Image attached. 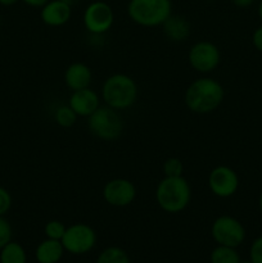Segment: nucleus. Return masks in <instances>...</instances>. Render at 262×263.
Listing matches in <instances>:
<instances>
[{
  "instance_id": "1",
  "label": "nucleus",
  "mask_w": 262,
  "mask_h": 263,
  "mask_svg": "<svg viewBox=\"0 0 262 263\" xmlns=\"http://www.w3.org/2000/svg\"><path fill=\"white\" fill-rule=\"evenodd\" d=\"M225 99L222 84L212 77H199L186 87L185 105L195 115H210L215 112Z\"/></svg>"
},
{
  "instance_id": "2",
  "label": "nucleus",
  "mask_w": 262,
  "mask_h": 263,
  "mask_svg": "<svg viewBox=\"0 0 262 263\" xmlns=\"http://www.w3.org/2000/svg\"><path fill=\"white\" fill-rule=\"evenodd\" d=\"M192 187L184 176L164 177L156 187V202L163 212L176 215L188 208Z\"/></svg>"
},
{
  "instance_id": "3",
  "label": "nucleus",
  "mask_w": 262,
  "mask_h": 263,
  "mask_svg": "<svg viewBox=\"0 0 262 263\" xmlns=\"http://www.w3.org/2000/svg\"><path fill=\"white\" fill-rule=\"evenodd\" d=\"M138 84L125 73H113L105 79L102 86V100L113 109L125 110L133 107L138 100Z\"/></svg>"
},
{
  "instance_id": "4",
  "label": "nucleus",
  "mask_w": 262,
  "mask_h": 263,
  "mask_svg": "<svg viewBox=\"0 0 262 263\" xmlns=\"http://www.w3.org/2000/svg\"><path fill=\"white\" fill-rule=\"evenodd\" d=\"M172 14L171 0H130L127 15L141 27H158Z\"/></svg>"
},
{
  "instance_id": "5",
  "label": "nucleus",
  "mask_w": 262,
  "mask_h": 263,
  "mask_svg": "<svg viewBox=\"0 0 262 263\" xmlns=\"http://www.w3.org/2000/svg\"><path fill=\"white\" fill-rule=\"evenodd\" d=\"M87 127L95 138L115 141L122 135L123 120L118 110L104 104L87 117Z\"/></svg>"
},
{
  "instance_id": "6",
  "label": "nucleus",
  "mask_w": 262,
  "mask_h": 263,
  "mask_svg": "<svg viewBox=\"0 0 262 263\" xmlns=\"http://www.w3.org/2000/svg\"><path fill=\"white\" fill-rule=\"evenodd\" d=\"M211 235L217 246L238 248L246 239V229L238 218L223 215L213 221Z\"/></svg>"
},
{
  "instance_id": "7",
  "label": "nucleus",
  "mask_w": 262,
  "mask_h": 263,
  "mask_svg": "<svg viewBox=\"0 0 262 263\" xmlns=\"http://www.w3.org/2000/svg\"><path fill=\"white\" fill-rule=\"evenodd\" d=\"M61 241L64 251L74 256H81L94 249L97 244V233L87 223L77 222L67 228Z\"/></svg>"
},
{
  "instance_id": "8",
  "label": "nucleus",
  "mask_w": 262,
  "mask_h": 263,
  "mask_svg": "<svg viewBox=\"0 0 262 263\" xmlns=\"http://www.w3.org/2000/svg\"><path fill=\"white\" fill-rule=\"evenodd\" d=\"M188 62L198 73H211L220 64L221 51L218 46L211 41H198L190 46L188 51Z\"/></svg>"
},
{
  "instance_id": "9",
  "label": "nucleus",
  "mask_w": 262,
  "mask_h": 263,
  "mask_svg": "<svg viewBox=\"0 0 262 263\" xmlns=\"http://www.w3.org/2000/svg\"><path fill=\"white\" fill-rule=\"evenodd\" d=\"M82 21L89 33L104 35L115 23V12L108 3L97 0L87 5L82 15Z\"/></svg>"
},
{
  "instance_id": "10",
  "label": "nucleus",
  "mask_w": 262,
  "mask_h": 263,
  "mask_svg": "<svg viewBox=\"0 0 262 263\" xmlns=\"http://www.w3.org/2000/svg\"><path fill=\"white\" fill-rule=\"evenodd\" d=\"M208 189L215 197L226 199L233 195L239 189V176L231 167L229 166H216L211 170L207 179Z\"/></svg>"
},
{
  "instance_id": "11",
  "label": "nucleus",
  "mask_w": 262,
  "mask_h": 263,
  "mask_svg": "<svg viewBox=\"0 0 262 263\" xmlns=\"http://www.w3.org/2000/svg\"><path fill=\"white\" fill-rule=\"evenodd\" d=\"M136 187L130 180L117 177L109 180L103 187V199L116 208H123L133 204L136 198Z\"/></svg>"
},
{
  "instance_id": "12",
  "label": "nucleus",
  "mask_w": 262,
  "mask_h": 263,
  "mask_svg": "<svg viewBox=\"0 0 262 263\" xmlns=\"http://www.w3.org/2000/svg\"><path fill=\"white\" fill-rule=\"evenodd\" d=\"M68 105L79 117L87 118L100 107V97L95 90L90 87L76 90V91H72Z\"/></svg>"
},
{
  "instance_id": "13",
  "label": "nucleus",
  "mask_w": 262,
  "mask_h": 263,
  "mask_svg": "<svg viewBox=\"0 0 262 263\" xmlns=\"http://www.w3.org/2000/svg\"><path fill=\"white\" fill-rule=\"evenodd\" d=\"M72 15V7L62 0H49L41 7L40 18L49 27L64 26Z\"/></svg>"
},
{
  "instance_id": "14",
  "label": "nucleus",
  "mask_w": 262,
  "mask_h": 263,
  "mask_svg": "<svg viewBox=\"0 0 262 263\" xmlns=\"http://www.w3.org/2000/svg\"><path fill=\"white\" fill-rule=\"evenodd\" d=\"M63 80L66 86L71 91L86 89V87H90V84L92 81V72L87 64L74 62L66 68Z\"/></svg>"
},
{
  "instance_id": "15",
  "label": "nucleus",
  "mask_w": 262,
  "mask_h": 263,
  "mask_svg": "<svg viewBox=\"0 0 262 263\" xmlns=\"http://www.w3.org/2000/svg\"><path fill=\"white\" fill-rule=\"evenodd\" d=\"M163 35L172 43H182L189 39L192 33V26L185 17L172 13L163 23H162Z\"/></svg>"
},
{
  "instance_id": "16",
  "label": "nucleus",
  "mask_w": 262,
  "mask_h": 263,
  "mask_svg": "<svg viewBox=\"0 0 262 263\" xmlns=\"http://www.w3.org/2000/svg\"><path fill=\"white\" fill-rule=\"evenodd\" d=\"M64 252L66 251L61 240L46 238L36 248L35 257L39 263H58L63 257Z\"/></svg>"
},
{
  "instance_id": "17",
  "label": "nucleus",
  "mask_w": 262,
  "mask_h": 263,
  "mask_svg": "<svg viewBox=\"0 0 262 263\" xmlns=\"http://www.w3.org/2000/svg\"><path fill=\"white\" fill-rule=\"evenodd\" d=\"M27 254L25 248L17 241H9L0 249V263H26Z\"/></svg>"
},
{
  "instance_id": "18",
  "label": "nucleus",
  "mask_w": 262,
  "mask_h": 263,
  "mask_svg": "<svg viewBox=\"0 0 262 263\" xmlns=\"http://www.w3.org/2000/svg\"><path fill=\"white\" fill-rule=\"evenodd\" d=\"M211 263H240V256L236 248L217 246L211 252Z\"/></svg>"
},
{
  "instance_id": "19",
  "label": "nucleus",
  "mask_w": 262,
  "mask_h": 263,
  "mask_svg": "<svg viewBox=\"0 0 262 263\" xmlns=\"http://www.w3.org/2000/svg\"><path fill=\"white\" fill-rule=\"evenodd\" d=\"M97 263H130V257L120 247L105 248L98 257Z\"/></svg>"
},
{
  "instance_id": "20",
  "label": "nucleus",
  "mask_w": 262,
  "mask_h": 263,
  "mask_svg": "<svg viewBox=\"0 0 262 263\" xmlns=\"http://www.w3.org/2000/svg\"><path fill=\"white\" fill-rule=\"evenodd\" d=\"M79 116L74 113V110L68 104L61 105L54 112V121L58 126L63 128H69L76 123Z\"/></svg>"
},
{
  "instance_id": "21",
  "label": "nucleus",
  "mask_w": 262,
  "mask_h": 263,
  "mask_svg": "<svg viewBox=\"0 0 262 263\" xmlns=\"http://www.w3.org/2000/svg\"><path fill=\"white\" fill-rule=\"evenodd\" d=\"M67 230V226L63 222L58 220L48 221L44 226V234L48 239H53V240H62L64 233Z\"/></svg>"
},
{
  "instance_id": "22",
  "label": "nucleus",
  "mask_w": 262,
  "mask_h": 263,
  "mask_svg": "<svg viewBox=\"0 0 262 263\" xmlns=\"http://www.w3.org/2000/svg\"><path fill=\"white\" fill-rule=\"evenodd\" d=\"M162 170H163L164 177H179L182 176L184 164H182L181 159L177 157H170L164 161Z\"/></svg>"
},
{
  "instance_id": "23",
  "label": "nucleus",
  "mask_w": 262,
  "mask_h": 263,
  "mask_svg": "<svg viewBox=\"0 0 262 263\" xmlns=\"http://www.w3.org/2000/svg\"><path fill=\"white\" fill-rule=\"evenodd\" d=\"M12 236L13 229L10 226L9 221L4 216H0V249L7 246L9 241H12Z\"/></svg>"
},
{
  "instance_id": "24",
  "label": "nucleus",
  "mask_w": 262,
  "mask_h": 263,
  "mask_svg": "<svg viewBox=\"0 0 262 263\" xmlns=\"http://www.w3.org/2000/svg\"><path fill=\"white\" fill-rule=\"evenodd\" d=\"M249 261L253 263H262V235L253 240L249 248Z\"/></svg>"
},
{
  "instance_id": "25",
  "label": "nucleus",
  "mask_w": 262,
  "mask_h": 263,
  "mask_svg": "<svg viewBox=\"0 0 262 263\" xmlns=\"http://www.w3.org/2000/svg\"><path fill=\"white\" fill-rule=\"evenodd\" d=\"M12 195L5 187L0 186V216H5L12 207Z\"/></svg>"
},
{
  "instance_id": "26",
  "label": "nucleus",
  "mask_w": 262,
  "mask_h": 263,
  "mask_svg": "<svg viewBox=\"0 0 262 263\" xmlns=\"http://www.w3.org/2000/svg\"><path fill=\"white\" fill-rule=\"evenodd\" d=\"M252 44L259 53H262V25L254 30L252 35Z\"/></svg>"
},
{
  "instance_id": "27",
  "label": "nucleus",
  "mask_w": 262,
  "mask_h": 263,
  "mask_svg": "<svg viewBox=\"0 0 262 263\" xmlns=\"http://www.w3.org/2000/svg\"><path fill=\"white\" fill-rule=\"evenodd\" d=\"M26 5L32 8H41L44 4L49 2V0H22Z\"/></svg>"
},
{
  "instance_id": "28",
  "label": "nucleus",
  "mask_w": 262,
  "mask_h": 263,
  "mask_svg": "<svg viewBox=\"0 0 262 263\" xmlns=\"http://www.w3.org/2000/svg\"><path fill=\"white\" fill-rule=\"evenodd\" d=\"M236 8H248L254 3V0H231Z\"/></svg>"
},
{
  "instance_id": "29",
  "label": "nucleus",
  "mask_w": 262,
  "mask_h": 263,
  "mask_svg": "<svg viewBox=\"0 0 262 263\" xmlns=\"http://www.w3.org/2000/svg\"><path fill=\"white\" fill-rule=\"evenodd\" d=\"M20 0H0V5L3 7H12V5L17 4Z\"/></svg>"
},
{
  "instance_id": "30",
  "label": "nucleus",
  "mask_w": 262,
  "mask_h": 263,
  "mask_svg": "<svg viewBox=\"0 0 262 263\" xmlns=\"http://www.w3.org/2000/svg\"><path fill=\"white\" fill-rule=\"evenodd\" d=\"M257 13H258V17H259V20H261V22H262V0L259 2L258 8H257Z\"/></svg>"
},
{
  "instance_id": "31",
  "label": "nucleus",
  "mask_w": 262,
  "mask_h": 263,
  "mask_svg": "<svg viewBox=\"0 0 262 263\" xmlns=\"http://www.w3.org/2000/svg\"><path fill=\"white\" fill-rule=\"evenodd\" d=\"M62 2L67 3V4H68V5H71V7H73V5H76L77 3L80 2V0H62Z\"/></svg>"
},
{
  "instance_id": "32",
  "label": "nucleus",
  "mask_w": 262,
  "mask_h": 263,
  "mask_svg": "<svg viewBox=\"0 0 262 263\" xmlns=\"http://www.w3.org/2000/svg\"><path fill=\"white\" fill-rule=\"evenodd\" d=\"M258 208H259V212H261V215H262V192H261V194H259V198H258Z\"/></svg>"
},
{
  "instance_id": "33",
  "label": "nucleus",
  "mask_w": 262,
  "mask_h": 263,
  "mask_svg": "<svg viewBox=\"0 0 262 263\" xmlns=\"http://www.w3.org/2000/svg\"><path fill=\"white\" fill-rule=\"evenodd\" d=\"M240 263H253V262H252V261H244V262H241V261H240Z\"/></svg>"
},
{
  "instance_id": "34",
  "label": "nucleus",
  "mask_w": 262,
  "mask_h": 263,
  "mask_svg": "<svg viewBox=\"0 0 262 263\" xmlns=\"http://www.w3.org/2000/svg\"><path fill=\"white\" fill-rule=\"evenodd\" d=\"M205 2H213V0H205Z\"/></svg>"
},
{
  "instance_id": "35",
  "label": "nucleus",
  "mask_w": 262,
  "mask_h": 263,
  "mask_svg": "<svg viewBox=\"0 0 262 263\" xmlns=\"http://www.w3.org/2000/svg\"><path fill=\"white\" fill-rule=\"evenodd\" d=\"M0 22H2V15H0Z\"/></svg>"
}]
</instances>
